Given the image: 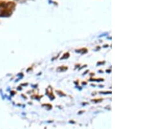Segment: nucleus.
I'll return each instance as SVG.
<instances>
[{
	"label": "nucleus",
	"mask_w": 147,
	"mask_h": 129,
	"mask_svg": "<svg viewBox=\"0 0 147 129\" xmlns=\"http://www.w3.org/2000/svg\"><path fill=\"white\" fill-rule=\"evenodd\" d=\"M15 8V4L13 2L3 3L1 7L0 11V16L1 17H7L11 15L12 12Z\"/></svg>",
	"instance_id": "nucleus-1"
},
{
	"label": "nucleus",
	"mask_w": 147,
	"mask_h": 129,
	"mask_svg": "<svg viewBox=\"0 0 147 129\" xmlns=\"http://www.w3.org/2000/svg\"><path fill=\"white\" fill-rule=\"evenodd\" d=\"M68 68L67 67H64V66H62V67H60L58 68V70H60V71H65L66 70H67Z\"/></svg>",
	"instance_id": "nucleus-2"
},
{
	"label": "nucleus",
	"mask_w": 147,
	"mask_h": 129,
	"mask_svg": "<svg viewBox=\"0 0 147 129\" xmlns=\"http://www.w3.org/2000/svg\"><path fill=\"white\" fill-rule=\"evenodd\" d=\"M69 57V53H65L64 55H63V57H61V59H67V58H68Z\"/></svg>",
	"instance_id": "nucleus-3"
},
{
	"label": "nucleus",
	"mask_w": 147,
	"mask_h": 129,
	"mask_svg": "<svg viewBox=\"0 0 147 129\" xmlns=\"http://www.w3.org/2000/svg\"><path fill=\"white\" fill-rule=\"evenodd\" d=\"M90 80H92V81H103V79H91Z\"/></svg>",
	"instance_id": "nucleus-4"
}]
</instances>
